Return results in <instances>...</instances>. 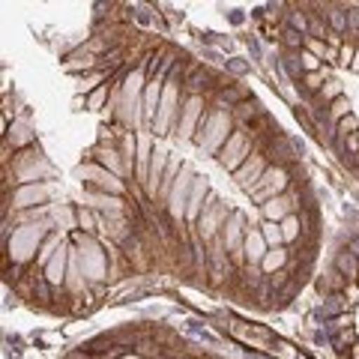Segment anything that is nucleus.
<instances>
[{
	"instance_id": "2eb2a0df",
	"label": "nucleus",
	"mask_w": 359,
	"mask_h": 359,
	"mask_svg": "<svg viewBox=\"0 0 359 359\" xmlns=\"http://www.w3.org/2000/svg\"><path fill=\"white\" fill-rule=\"evenodd\" d=\"M252 96H255V93H252V90L245 87V84H240V81H228V84H224V87L219 90L216 96L210 99V105L224 108V111H233V108L243 105L245 99H252Z\"/></svg>"
},
{
	"instance_id": "393cba45",
	"label": "nucleus",
	"mask_w": 359,
	"mask_h": 359,
	"mask_svg": "<svg viewBox=\"0 0 359 359\" xmlns=\"http://www.w3.org/2000/svg\"><path fill=\"white\" fill-rule=\"evenodd\" d=\"M359 341V335H356V327H351V330H341V332H332V335H327V344L332 347V353L335 356H347L351 353V347Z\"/></svg>"
},
{
	"instance_id": "72a5a7b5",
	"label": "nucleus",
	"mask_w": 359,
	"mask_h": 359,
	"mask_svg": "<svg viewBox=\"0 0 359 359\" xmlns=\"http://www.w3.org/2000/svg\"><path fill=\"white\" fill-rule=\"evenodd\" d=\"M261 233H264V240H266V245L269 249H278V245H285V237H282V224H276V222H264L261 219Z\"/></svg>"
},
{
	"instance_id": "c9c22d12",
	"label": "nucleus",
	"mask_w": 359,
	"mask_h": 359,
	"mask_svg": "<svg viewBox=\"0 0 359 359\" xmlns=\"http://www.w3.org/2000/svg\"><path fill=\"white\" fill-rule=\"evenodd\" d=\"M302 45H306V36H302V33H297V30H282V42H278V48L282 51H302Z\"/></svg>"
},
{
	"instance_id": "20e7f679",
	"label": "nucleus",
	"mask_w": 359,
	"mask_h": 359,
	"mask_svg": "<svg viewBox=\"0 0 359 359\" xmlns=\"http://www.w3.org/2000/svg\"><path fill=\"white\" fill-rule=\"evenodd\" d=\"M78 177L87 192H96V195H114V198H129L132 195V186L126 180H120L114 174H108L105 168H99L96 162H84L78 168Z\"/></svg>"
},
{
	"instance_id": "58836bf2",
	"label": "nucleus",
	"mask_w": 359,
	"mask_h": 359,
	"mask_svg": "<svg viewBox=\"0 0 359 359\" xmlns=\"http://www.w3.org/2000/svg\"><path fill=\"white\" fill-rule=\"evenodd\" d=\"M339 138H347V135H356L359 132V117L356 114H347L344 120H339Z\"/></svg>"
},
{
	"instance_id": "c03bdc74",
	"label": "nucleus",
	"mask_w": 359,
	"mask_h": 359,
	"mask_svg": "<svg viewBox=\"0 0 359 359\" xmlns=\"http://www.w3.org/2000/svg\"><path fill=\"white\" fill-rule=\"evenodd\" d=\"M201 60H210V63H222L224 66V60H228V57H222V51H216V48H204V51H201Z\"/></svg>"
},
{
	"instance_id": "5701e85b",
	"label": "nucleus",
	"mask_w": 359,
	"mask_h": 359,
	"mask_svg": "<svg viewBox=\"0 0 359 359\" xmlns=\"http://www.w3.org/2000/svg\"><path fill=\"white\" fill-rule=\"evenodd\" d=\"M327 78H332L327 66H323L320 72H306V78H302V81L297 84V90L309 99V102H314V96H318L320 90H323V84H327Z\"/></svg>"
},
{
	"instance_id": "cd10ccee",
	"label": "nucleus",
	"mask_w": 359,
	"mask_h": 359,
	"mask_svg": "<svg viewBox=\"0 0 359 359\" xmlns=\"http://www.w3.org/2000/svg\"><path fill=\"white\" fill-rule=\"evenodd\" d=\"M105 81H111V75H105L102 69H96L90 75H81V78H75V93L78 96H90L96 87H102Z\"/></svg>"
},
{
	"instance_id": "dca6fc26",
	"label": "nucleus",
	"mask_w": 359,
	"mask_h": 359,
	"mask_svg": "<svg viewBox=\"0 0 359 359\" xmlns=\"http://www.w3.org/2000/svg\"><path fill=\"white\" fill-rule=\"evenodd\" d=\"M347 285H351V282H347V278H344L332 264L323 269V273L314 276V294H318L320 299H327V297H332V294H344Z\"/></svg>"
},
{
	"instance_id": "4c0bfd02",
	"label": "nucleus",
	"mask_w": 359,
	"mask_h": 359,
	"mask_svg": "<svg viewBox=\"0 0 359 359\" xmlns=\"http://www.w3.org/2000/svg\"><path fill=\"white\" fill-rule=\"evenodd\" d=\"M356 48H359V42H356V39H347V36H344V45H341V51H339V66H341V69H351V66H353Z\"/></svg>"
},
{
	"instance_id": "f704fd0d",
	"label": "nucleus",
	"mask_w": 359,
	"mask_h": 359,
	"mask_svg": "<svg viewBox=\"0 0 359 359\" xmlns=\"http://www.w3.org/2000/svg\"><path fill=\"white\" fill-rule=\"evenodd\" d=\"M347 114H353V102L347 96H339L335 99V102L327 108V117H330V123H335V126H339V120H344Z\"/></svg>"
},
{
	"instance_id": "49530a36",
	"label": "nucleus",
	"mask_w": 359,
	"mask_h": 359,
	"mask_svg": "<svg viewBox=\"0 0 359 359\" xmlns=\"http://www.w3.org/2000/svg\"><path fill=\"white\" fill-rule=\"evenodd\" d=\"M228 18H231V25H243V21H245L243 9H231V13H228Z\"/></svg>"
},
{
	"instance_id": "c85d7f7f",
	"label": "nucleus",
	"mask_w": 359,
	"mask_h": 359,
	"mask_svg": "<svg viewBox=\"0 0 359 359\" xmlns=\"http://www.w3.org/2000/svg\"><path fill=\"white\" fill-rule=\"evenodd\" d=\"M306 9H311L309 13V36L311 39H320V42H327V36H330V25H327V18H323L318 9H314V4H306Z\"/></svg>"
},
{
	"instance_id": "de8ad7c7",
	"label": "nucleus",
	"mask_w": 359,
	"mask_h": 359,
	"mask_svg": "<svg viewBox=\"0 0 359 359\" xmlns=\"http://www.w3.org/2000/svg\"><path fill=\"white\" fill-rule=\"evenodd\" d=\"M351 72L359 75V48H356V57H353V66H351Z\"/></svg>"
},
{
	"instance_id": "f3484780",
	"label": "nucleus",
	"mask_w": 359,
	"mask_h": 359,
	"mask_svg": "<svg viewBox=\"0 0 359 359\" xmlns=\"http://www.w3.org/2000/svg\"><path fill=\"white\" fill-rule=\"evenodd\" d=\"M266 252H269V245H266V240H264L261 228H257V224L252 228V224H249V233H245V243H243L245 266H261L264 257H266Z\"/></svg>"
},
{
	"instance_id": "a18cd8bd",
	"label": "nucleus",
	"mask_w": 359,
	"mask_h": 359,
	"mask_svg": "<svg viewBox=\"0 0 359 359\" xmlns=\"http://www.w3.org/2000/svg\"><path fill=\"white\" fill-rule=\"evenodd\" d=\"M344 245H347V249H351L356 257H359V233L353 231V233H347V240H344Z\"/></svg>"
},
{
	"instance_id": "ddd939ff",
	"label": "nucleus",
	"mask_w": 359,
	"mask_h": 359,
	"mask_svg": "<svg viewBox=\"0 0 359 359\" xmlns=\"http://www.w3.org/2000/svg\"><path fill=\"white\" fill-rule=\"evenodd\" d=\"M210 192H212V189H210V177L198 174L195 186H192V195H189V207H186V224H189V228H195V224H198L201 212H204V207H207Z\"/></svg>"
},
{
	"instance_id": "37998d69",
	"label": "nucleus",
	"mask_w": 359,
	"mask_h": 359,
	"mask_svg": "<svg viewBox=\"0 0 359 359\" xmlns=\"http://www.w3.org/2000/svg\"><path fill=\"white\" fill-rule=\"evenodd\" d=\"M36 341H39L42 347H57V344L63 347V341H66V339H63L60 332H39V335H36Z\"/></svg>"
},
{
	"instance_id": "0eeeda50",
	"label": "nucleus",
	"mask_w": 359,
	"mask_h": 359,
	"mask_svg": "<svg viewBox=\"0 0 359 359\" xmlns=\"http://www.w3.org/2000/svg\"><path fill=\"white\" fill-rule=\"evenodd\" d=\"M245 233H249V219H245V212H243L240 207H233V210H231V216H228V222H224L222 233H219V240H222L224 249H228L231 261H233V266H237V269L245 266V257H243Z\"/></svg>"
},
{
	"instance_id": "4be33fe9",
	"label": "nucleus",
	"mask_w": 359,
	"mask_h": 359,
	"mask_svg": "<svg viewBox=\"0 0 359 359\" xmlns=\"http://www.w3.org/2000/svg\"><path fill=\"white\" fill-rule=\"evenodd\" d=\"M266 114V108H264V102L257 96H252V99H245L243 105H237L233 108V120H237V126H252V123L257 120V117H264Z\"/></svg>"
},
{
	"instance_id": "473e14b6",
	"label": "nucleus",
	"mask_w": 359,
	"mask_h": 359,
	"mask_svg": "<svg viewBox=\"0 0 359 359\" xmlns=\"http://www.w3.org/2000/svg\"><path fill=\"white\" fill-rule=\"evenodd\" d=\"M320 327H323V332H327V335L341 332V330H351V327H356V314H353V311H347V314H335V318L323 320Z\"/></svg>"
},
{
	"instance_id": "423d86ee",
	"label": "nucleus",
	"mask_w": 359,
	"mask_h": 359,
	"mask_svg": "<svg viewBox=\"0 0 359 359\" xmlns=\"http://www.w3.org/2000/svg\"><path fill=\"white\" fill-rule=\"evenodd\" d=\"M195 171H192V165L183 162V171H180V177L174 180V186H171V195H168L165 201V216L171 219L174 228H180V224H186V207H189V195H192V186H195Z\"/></svg>"
},
{
	"instance_id": "09e8293b",
	"label": "nucleus",
	"mask_w": 359,
	"mask_h": 359,
	"mask_svg": "<svg viewBox=\"0 0 359 359\" xmlns=\"http://www.w3.org/2000/svg\"><path fill=\"white\" fill-rule=\"evenodd\" d=\"M299 359H314V356H311V353H306V351H302V356H299Z\"/></svg>"
},
{
	"instance_id": "9d476101",
	"label": "nucleus",
	"mask_w": 359,
	"mask_h": 359,
	"mask_svg": "<svg viewBox=\"0 0 359 359\" xmlns=\"http://www.w3.org/2000/svg\"><path fill=\"white\" fill-rule=\"evenodd\" d=\"M266 168H269V159H266V153L264 150H257L255 156H249V159H245L237 171L231 174V180L233 183H237V189H243L245 195L252 192V189L261 183V177L266 174Z\"/></svg>"
},
{
	"instance_id": "2f4dec72",
	"label": "nucleus",
	"mask_w": 359,
	"mask_h": 359,
	"mask_svg": "<svg viewBox=\"0 0 359 359\" xmlns=\"http://www.w3.org/2000/svg\"><path fill=\"white\" fill-rule=\"evenodd\" d=\"M302 351L294 344V341H287L282 339V335H276V341H273V351H269V359H299Z\"/></svg>"
},
{
	"instance_id": "bb28decb",
	"label": "nucleus",
	"mask_w": 359,
	"mask_h": 359,
	"mask_svg": "<svg viewBox=\"0 0 359 359\" xmlns=\"http://www.w3.org/2000/svg\"><path fill=\"white\" fill-rule=\"evenodd\" d=\"M339 96H344L341 81H339V78H327V84H323V90H320L318 96H314V102H311V105H314V108H330Z\"/></svg>"
},
{
	"instance_id": "412c9836",
	"label": "nucleus",
	"mask_w": 359,
	"mask_h": 359,
	"mask_svg": "<svg viewBox=\"0 0 359 359\" xmlns=\"http://www.w3.org/2000/svg\"><path fill=\"white\" fill-rule=\"evenodd\" d=\"M332 266L339 269V273H341L351 285L359 282V257H356L351 249H347V245H341V249L332 255Z\"/></svg>"
},
{
	"instance_id": "a19ab883",
	"label": "nucleus",
	"mask_w": 359,
	"mask_h": 359,
	"mask_svg": "<svg viewBox=\"0 0 359 359\" xmlns=\"http://www.w3.org/2000/svg\"><path fill=\"white\" fill-rule=\"evenodd\" d=\"M309 54H314L318 60H323V54H327V42H320V39H311V36H306V45H302Z\"/></svg>"
},
{
	"instance_id": "7c9ffc66",
	"label": "nucleus",
	"mask_w": 359,
	"mask_h": 359,
	"mask_svg": "<svg viewBox=\"0 0 359 359\" xmlns=\"http://www.w3.org/2000/svg\"><path fill=\"white\" fill-rule=\"evenodd\" d=\"M282 237H285V245L287 249H294V245L302 240V222H299V212H294V216H287L282 222Z\"/></svg>"
},
{
	"instance_id": "1a4fd4ad",
	"label": "nucleus",
	"mask_w": 359,
	"mask_h": 359,
	"mask_svg": "<svg viewBox=\"0 0 359 359\" xmlns=\"http://www.w3.org/2000/svg\"><path fill=\"white\" fill-rule=\"evenodd\" d=\"M210 108V99L207 96H186L183 108H180V117H177V126H174V135L180 141H192L195 138V129L204 111Z\"/></svg>"
},
{
	"instance_id": "a211bd4d",
	"label": "nucleus",
	"mask_w": 359,
	"mask_h": 359,
	"mask_svg": "<svg viewBox=\"0 0 359 359\" xmlns=\"http://www.w3.org/2000/svg\"><path fill=\"white\" fill-rule=\"evenodd\" d=\"M69 255H72V245L66 243L63 249L48 261V266H45V278H48L51 287H66V273H69Z\"/></svg>"
},
{
	"instance_id": "aec40b11",
	"label": "nucleus",
	"mask_w": 359,
	"mask_h": 359,
	"mask_svg": "<svg viewBox=\"0 0 359 359\" xmlns=\"http://www.w3.org/2000/svg\"><path fill=\"white\" fill-rule=\"evenodd\" d=\"M290 264H294V255H290L287 245H278V249H269L264 264H261V273L269 278L276 273H282V269H290Z\"/></svg>"
},
{
	"instance_id": "6ab92c4d",
	"label": "nucleus",
	"mask_w": 359,
	"mask_h": 359,
	"mask_svg": "<svg viewBox=\"0 0 359 359\" xmlns=\"http://www.w3.org/2000/svg\"><path fill=\"white\" fill-rule=\"evenodd\" d=\"M4 141H6L15 153H21V150H27V147H33V144H36V132H33L30 123L21 117V120H13V126H9V132L4 135Z\"/></svg>"
},
{
	"instance_id": "f257e3e1",
	"label": "nucleus",
	"mask_w": 359,
	"mask_h": 359,
	"mask_svg": "<svg viewBox=\"0 0 359 359\" xmlns=\"http://www.w3.org/2000/svg\"><path fill=\"white\" fill-rule=\"evenodd\" d=\"M233 129H237L233 111H224V108L210 105V108L204 111V117H201V123H198L192 144L204 150L207 156H212V159H216L219 150L224 147V144H228V138L233 135Z\"/></svg>"
},
{
	"instance_id": "ea45409f",
	"label": "nucleus",
	"mask_w": 359,
	"mask_h": 359,
	"mask_svg": "<svg viewBox=\"0 0 359 359\" xmlns=\"http://www.w3.org/2000/svg\"><path fill=\"white\" fill-rule=\"evenodd\" d=\"M299 63H302V69H306V72H320V69H323V60H318V57H314V54H309L306 48L299 51Z\"/></svg>"
},
{
	"instance_id": "f03ea898",
	"label": "nucleus",
	"mask_w": 359,
	"mask_h": 359,
	"mask_svg": "<svg viewBox=\"0 0 359 359\" xmlns=\"http://www.w3.org/2000/svg\"><path fill=\"white\" fill-rule=\"evenodd\" d=\"M294 186H309V177L299 171V165H269L266 168V174L261 177V183H257L249 198L255 201L257 207L266 204V201H273L278 195H287Z\"/></svg>"
},
{
	"instance_id": "4468645a",
	"label": "nucleus",
	"mask_w": 359,
	"mask_h": 359,
	"mask_svg": "<svg viewBox=\"0 0 359 359\" xmlns=\"http://www.w3.org/2000/svg\"><path fill=\"white\" fill-rule=\"evenodd\" d=\"M162 90H165V81L162 78H150L147 87H144V99H141V117H144V129H153L156 123V111H159V102H162Z\"/></svg>"
},
{
	"instance_id": "f8f14e48",
	"label": "nucleus",
	"mask_w": 359,
	"mask_h": 359,
	"mask_svg": "<svg viewBox=\"0 0 359 359\" xmlns=\"http://www.w3.org/2000/svg\"><path fill=\"white\" fill-rule=\"evenodd\" d=\"M60 69L75 75V78H81V75H90V72L99 69V57H96V54H90V51H84L81 45H78V48H72L69 54H63Z\"/></svg>"
},
{
	"instance_id": "e433bc0d",
	"label": "nucleus",
	"mask_w": 359,
	"mask_h": 359,
	"mask_svg": "<svg viewBox=\"0 0 359 359\" xmlns=\"http://www.w3.org/2000/svg\"><path fill=\"white\" fill-rule=\"evenodd\" d=\"M249 72H252V63L245 57H228V60H224V75H228V78H243Z\"/></svg>"
},
{
	"instance_id": "9b49d317",
	"label": "nucleus",
	"mask_w": 359,
	"mask_h": 359,
	"mask_svg": "<svg viewBox=\"0 0 359 359\" xmlns=\"http://www.w3.org/2000/svg\"><path fill=\"white\" fill-rule=\"evenodd\" d=\"M87 162H96L99 168H105L108 174H114L120 180H129L132 177L126 162H123L120 150H117V144H96V147L87 153Z\"/></svg>"
},
{
	"instance_id": "7ed1b4c3",
	"label": "nucleus",
	"mask_w": 359,
	"mask_h": 359,
	"mask_svg": "<svg viewBox=\"0 0 359 359\" xmlns=\"http://www.w3.org/2000/svg\"><path fill=\"white\" fill-rule=\"evenodd\" d=\"M183 102H186L183 84L174 81V78H168V81H165V90H162L159 111H156V123H153V129H150L153 138H165V135H171V132H174Z\"/></svg>"
},
{
	"instance_id": "c756f323",
	"label": "nucleus",
	"mask_w": 359,
	"mask_h": 359,
	"mask_svg": "<svg viewBox=\"0 0 359 359\" xmlns=\"http://www.w3.org/2000/svg\"><path fill=\"white\" fill-rule=\"evenodd\" d=\"M108 105H111V81L96 87L93 93L87 96V111H93V114H105Z\"/></svg>"
},
{
	"instance_id": "b1692460",
	"label": "nucleus",
	"mask_w": 359,
	"mask_h": 359,
	"mask_svg": "<svg viewBox=\"0 0 359 359\" xmlns=\"http://www.w3.org/2000/svg\"><path fill=\"white\" fill-rule=\"evenodd\" d=\"M78 207V231L90 233V237H99V231H102V216L90 207V204H75Z\"/></svg>"
},
{
	"instance_id": "6e6552de",
	"label": "nucleus",
	"mask_w": 359,
	"mask_h": 359,
	"mask_svg": "<svg viewBox=\"0 0 359 359\" xmlns=\"http://www.w3.org/2000/svg\"><path fill=\"white\" fill-rule=\"evenodd\" d=\"M257 153V141L252 138L245 129H233V135L228 138V144L219 150V156H216V162H219V168H224L228 174H233L237 168L249 159V156H255Z\"/></svg>"
},
{
	"instance_id": "a878e982",
	"label": "nucleus",
	"mask_w": 359,
	"mask_h": 359,
	"mask_svg": "<svg viewBox=\"0 0 359 359\" xmlns=\"http://www.w3.org/2000/svg\"><path fill=\"white\" fill-rule=\"evenodd\" d=\"M285 27L302 33V36H309V13H306V4H290V6H287Z\"/></svg>"
},
{
	"instance_id": "39448f33",
	"label": "nucleus",
	"mask_w": 359,
	"mask_h": 359,
	"mask_svg": "<svg viewBox=\"0 0 359 359\" xmlns=\"http://www.w3.org/2000/svg\"><path fill=\"white\" fill-rule=\"evenodd\" d=\"M231 204L228 201H222L216 192H210V198H207V207H204V212H201V219H198V224H195V237L204 243V245H210L212 240H219V233H222V228H224V222H228V216H231Z\"/></svg>"
},
{
	"instance_id": "79ce46f5",
	"label": "nucleus",
	"mask_w": 359,
	"mask_h": 359,
	"mask_svg": "<svg viewBox=\"0 0 359 359\" xmlns=\"http://www.w3.org/2000/svg\"><path fill=\"white\" fill-rule=\"evenodd\" d=\"M257 30H261V36L266 39V42H282V30L285 27H273V25H257Z\"/></svg>"
}]
</instances>
